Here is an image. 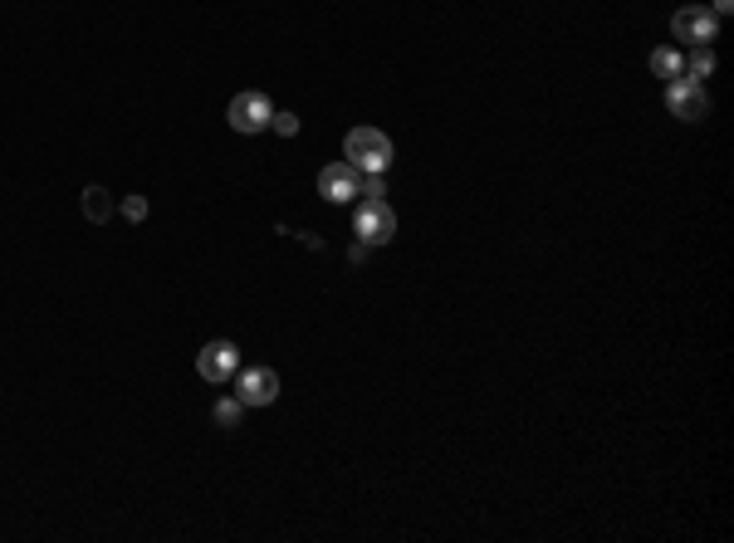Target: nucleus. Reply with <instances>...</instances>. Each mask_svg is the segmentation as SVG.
<instances>
[{
  "label": "nucleus",
  "mask_w": 734,
  "mask_h": 543,
  "mask_svg": "<svg viewBox=\"0 0 734 543\" xmlns=\"http://www.w3.org/2000/svg\"><path fill=\"white\" fill-rule=\"evenodd\" d=\"M358 196H363V201H382V196H387V186H382V177H363V181H358Z\"/></svg>",
  "instance_id": "2eb2a0df"
},
{
  "label": "nucleus",
  "mask_w": 734,
  "mask_h": 543,
  "mask_svg": "<svg viewBox=\"0 0 734 543\" xmlns=\"http://www.w3.org/2000/svg\"><path fill=\"white\" fill-rule=\"evenodd\" d=\"M358 181H363V172H353L348 162H328V167L319 172V196L323 201H333V206H353Z\"/></svg>",
  "instance_id": "6e6552de"
},
{
  "label": "nucleus",
  "mask_w": 734,
  "mask_h": 543,
  "mask_svg": "<svg viewBox=\"0 0 734 543\" xmlns=\"http://www.w3.org/2000/svg\"><path fill=\"white\" fill-rule=\"evenodd\" d=\"M123 216L138 226V221H147V196H123Z\"/></svg>",
  "instance_id": "ddd939ff"
},
{
  "label": "nucleus",
  "mask_w": 734,
  "mask_h": 543,
  "mask_svg": "<svg viewBox=\"0 0 734 543\" xmlns=\"http://www.w3.org/2000/svg\"><path fill=\"white\" fill-rule=\"evenodd\" d=\"M240 416H245V402H240V397H221V402H216V426H221V431H235Z\"/></svg>",
  "instance_id": "9b49d317"
},
{
  "label": "nucleus",
  "mask_w": 734,
  "mask_h": 543,
  "mask_svg": "<svg viewBox=\"0 0 734 543\" xmlns=\"http://www.w3.org/2000/svg\"><path fill=\"white\" fill-rule=\"evenodd\" d=\"M84 216H89L93 226H103V221L113 216V196H108L103 186H89V191H84Z\"/></svg>",
  "instance_id": "9d476101"
},
{
  "label": "nucleus",
  "mask_w": 734,
  "mask_h": 543,
  "mask_svg": "<svg viewBox=\"0 0 734 543\" xmlns=\"http://www.w3.org/2000/svg\"><path fill=\"white\" fill-rule=\"evenodd\" d=\"M651 74H656V79H681V74H686V59H681V54H676V49H656V54H651Z\"/></svg>",
  "instance_id": "1a4fd4ad"
},
{
  "label": "nucleus",
  "mask_w": 734,
  "mask_h": 543,
  "mask_svg": "<svg viewBox=\"0 0 734 543\" xmlns=\"http://www.w3.org/2000/svg\"><path fill=\"white\" fill-rule=\"evenodd\" d=\"M235 397H240L245 407H270L279 397L275 367H245V372L235 377Z\"/></svg>",
  "instance_id": "423d86ee"
},
{
  "label": "nucleus",
  "mask_w": 734,
  "mask_h": 543,
  "mask_svg": "<svg viewBox=\"0 0 734 543\" xmlns=\"http://www.w3.org/2000/svg\"><path fill=\"white\" fill-rule=\"evenodd\" d=\"M710 69H715V54H710L705 45H695V54H690V64H686V74H690V79H705Z\"/></svg>",
  "instance_id": "f8f14e48"
},
{
  "label": "nucleus",
  "mask_w": 734,
  "mask_h": 543,
  "mask_svg": "<svg viewBox=\"0 0 734 543\" xmlns=\"http://www.w3.org/2000/svg\"><path fill=\"white\" fill-rule=\"evenodd\" d=\"M666 103H671V113L686 118V123L710 118V98H705V89H700L695 79H671V84H666Z\"/></svg>",
  "instance_id": "0eeeda50"
},
{
  "label": "nucleus",
  "mask_w": 734,
  "mask_h": 543,
  "mask_svg": "<svg viewBox=\"0 0 734 543\" xmlns=\"http://www.w3.org/2000/svg\"><path fill=\"white\" fill-rule=\"evenodd\" d=\"M353 230H358V240H363V245H387V240L397 235V216H392V206H387V201H363V206H358V221H353Z\"/></svg>",
  "instance_id": "39448f33"
},
{
  "label": "nucleus",
  "mask_w": 734,
  "mask_h": 543,
  "mask_svg": "<svg viewBox=\"0 0 734 543\" xmlns=\"http://www.w3.org/2000/svg\"><path fill=\"white\" fill-rule=\"evenodd\" d=\"M196 372H201V382L221 387V382H230V377L240 372V348H235V343H226V338L206 343V348L196 353Z\"/></svg>",
  "instance_id": "7ed1b4c3"
},
{
  "label": "nucleus",
  "mask_w": 734,
  "mask_h": 543,
  "mask_svg": "<svg viewBox=\"0 0 734 543\" xmlns=\"http://www.w3.org/2000/svg\"><path fill=\"white\" fill-rule=\"evenodd\" d=\"M715 30H720V15L705 10V5H686V10L671 15V35H676V40H690V45H710Z\"/></svg>",
  "instance_id": "20e7f679"
},
{
  "label": "nucleus",
  "mask_w": 734,
  "mask_h": 543,
  "mask_svg": "<svg viewBox=\"0 0 734 543\" xmlns=\"http://www.w3.org/2000/svg\"><path fill=\"white\" fill-rule=\"evenodd\" d=\"M270 118H275V108H270L265 93H235L230 108H226V123L235 133H265Z\"/></svg>",
  "instance_id": "f03ea898"
},
{
  "label": "nucleus",
  "mask_w": 734,
  "mask_h": 543,
  "mask_svg": "<svg viewBox=\"0 0 734 543\" xmlns=\"http://www.w3.org/2000/svg\"><path fill=\"white\" fill-rule=\"evenodd\" d=\"M270 128H275L279 137H294V133H299V118H294V113H284V108H279L275 118H270Z\"/></svg>",
  "instance_id": "4468645a"
},
{
  "label": "nucleus",
  "mask_w": 734,
  "mask_h": 543,
  "mask_svg": "<svg viewBox=\"0 0 734 543\" xmlns=\"http://www.w3.org/2000/svg\"><path fill=\"white\" fill-rule=\"evenodd\" d=\"M710 10H715V15H730V10H734V0H715Z\"/></svg>",
  "instance_id": "dca6fc26"
},
{
  "label": "nucleus",
  "mask_w": 734,
  "mask_h": 543,
  "mask_svg": "<svg viewBox=\"0 0 734 543\" xmlns=\"http://www.w3.org/2000/svg\"><path fill=\"white\" fill-rule=\"evenodd\" d=\"M343 157H348V167L353 172H363V177H382L387 167H392V137L377 133V128H353V133L343 137Z\"/></svg>",
  "instance_id": "f257e3e1"
}]
</instances>
